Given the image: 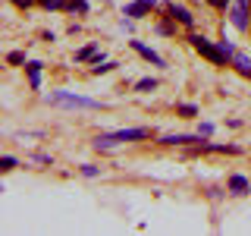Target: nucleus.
Returning <instances> with one entry per match:
<instances>
[{
	"label": "nucleus",
	"mask_w": 251,
	"mask_h": 236,
	"mask_svg": "<svg viewBox=\"0 0 251 236\" xmlns=\"http://www.w3.org/2000/svg\"><path fill=\"white\" fill-rule=\"evenodd\" d=\"M207 3H210V6H226L229 0H207Z\"/></svg>",
	"instance_id": "obj_20"
},
{
	"label": "nucleus",
	"mask_w": 251,
	"mask_h": 236,
	"mask_svg": "<svg viewBox=\"0 0 251 236\" xmlns=\"http://www.w3.org/2000/svg\"><path fill=\"white\" fill-rule=\"evenodd\" d=\"M6 60H10V63H22V60H25V54H22V51H13Z\"/></svg>",
	"instance_id": "obj_17"
},
{
	"label": "nucleus",
	"mask_w": 251,
	"mask_h": 236,
	"mask_svg": "<svg viewBox=\"0 0 251 236\" xmlns=\"http://www.w3.org/2000/svg\"><path fill=\"white\" fill-rule=\"evenodd\" d=\"M229 189H232L235 195H245V192H248V179H245V177H232V179H229Z\"/></svg>",
	"instance_id": "obj_9"
},
{
	"label": "nucleus",
	"mask_w": 251,
	"mask_h": 236,
	"mask_svg": "<svg viewBox=\"0 0 251 236\" xmlns=\"http://www.w3.org/2000/svg\"><path fill=\"white\" fill-rule=\"evenodd\" d=\"M75 57H78V60H91V57H94V44H88V47H82V51H78Z\"/></svg>",
	"instance_id": "obj_14"
},
{
	"label": "nucleus",
	"mask_w": 251,
	"mask_h": 236,
	"mask_svg": "<svg viewBox=\"0 0 251 236\" xmlns=\"http://www.w3.org/2000/svg\"><path fill=\"white\" fill-rule=\"evenodd\" d=\"M192 142H201V136H163V145H192Z\"/></svg>",
	"instance_id": "obj_7"
},
{
	"label": "nucleus",
	"mask_w": 251,
	"mask_h": 236,
	"mask_svg": "<svg viewBox=\"0 0 251 236\" xmlns=\"http://www.w3.org/2000/svg\"><path fill=\"white\" fill-rule=\"evenodd\" d=\"M132 47H135V51H138V54H141V57H145V60H151L154 66H163L160 54H154V51H151V47H148V44H141V41H132Z\"/></svg>",
	"instance_id": "obj_6"
},
{
	"label": "nucleus",
	"mask_w": 251,
	"mask_h": 236,
	"mask_svg": "<svg viewBox=\"0 0 251 236\" xmlns=\"http://www.w3.org/2000/svg\"><path fill=\"white\" fill-rule=\"evenodd\" d=\"M235 69H239L242 76H251V57H245V54H235Z\"/></svg>",
	"instance_id": "obj_8"
},
{
	"label": "nucleus",
	"mask_w": 251,
	"mask_h": 236,
	"mask_svg": "<svg viewBox=\"0 0 251 236\" xmlns=\"http://www.w3.org/2000/svg\"><path fill=\"white\" fill-rule=\"evenodd\" d=\"M148 6H151V3H145V0H138V3L126 6V16H145V13H148Z\"/></svg>",
	"instance_id": "obj_10"
},
{
	"label": "nucleus",
	"mask_w": 251,
	"mask_h": 236,
	"mask_svg": "<svg viewBox=\"0 0 251 236\" xmlns=\"http://www.w3.org/2000/svg\"><path fill=\"white\" fill-rule=\"evenodd\" d=\"M145 3H151V6H154V3H157V0H145Z\"/></svg>",
	"instance_id": "obj_22"
},
{
	"label": "nucleus",
	"mask_w": 251,
	"mask_h": 236,
	"mask_svg": "<svg viewBox=\"0 0 251 236\" xmlns=\"http://www.w3.org/2000/svg\"><path fill=\"white\" fill-rule=\"evenodd\" d=\"M69 10H73V13H88V3H85V0H73Z\"/></svg>",
	"instance_id": "obj_13"
},
{
	"label": "nucleus",
	"mask_w": 251,
	"mask_h": 236,
	"mask_svg": "<svg viewBox=\"0 0 251 236\" xmlns=\"http://www.w3.org/2000/svg\"><path fill=\"white\" fill-rule=\"evenodd\" d=\"M192 44H195V51H198L201 57H207V60H214V63H226V60H229L223 54V47H214L207 38H201V35H192Z\"/></svg>",
	"instance_id": "obj_2"
},
{
	"label": "nucleus",
	"mask_w": 251,
	"mask_h": 236,
	"mask_svg": "<svg viewBox=\"0 0 251 236\" xmlns=\"http://www.w3.org/2000/svg\"><path fill=\"white\" fill-rule=\"evenodd\" d=\"M41 3L47 6V10H60V6H63V0H41Z\"/></svg>",
	"instance_id": "obj_18"
},
{
	"label": "nucleus",
	"mask_w": 251,
	"mask_h": 236,
	"mask_svg": "<svg viewBox=\"0 0 251 236\" xmlns=\"http://www.w3.org/2000/svg\"><path fill=\"white\" fill-rule=\"evenodd\" d=\"M232 26L242 29V31L248 29V0H235V6H232Z\"/></svg>",
	"instance_id": "obj_3"
},
{
	"label": "nucleus",
	"mask_w": 251,
	"mask_h": 236,
	"mask_svg": "<svg viewBox=\"0 0 251 236\" xmlns=\"http://www.w3.org/2000/svg\"><path fill=\"white\" fill-rule=\"evenodd\" d=\"M13 3H19V6H28V3H31V0H13Z\"/></svg>",
	"instance_id": "obj_21"
},
{
	"label": "nucleus",
	"mask_w": 251,
	"mask_h": 236,
	"mask_svg": "<svg viewBox=\"0 0 251 236\" xmlns=\"http://www.w3.org/2000/svg\"><path fill=\"white\" fill-rule=\"evenodd\" d=\"M47 104H60V107H78V110H98L100 104L91 98H78V94H69V91H50L47 94Z\"/></svg>",
	"instance_id": "obj_1"
},
{
	"label": "nucleus",
	"mask_w": 251,
	"mask_h": 236,
	"mask_svg": "<svg viewBox=\"0 0 251 236\" xmlns=\"http://www.w3.org/2000/svg\"><path fill=\"white\" fill-rule=\"evenodd\" d=\"M167 13H170L176 22H182V26H192V22H195V16L188 13L185 6H179V3H170V6H167Z\"/></svg>",
	"instance_id": "obj_5"
},
{
	"label": "nucleus",
	"mask_w": 251,
	"mask_h": 236,
	"mask_svg": "<svg viewBox=\"0 0 251 236\" xmlns=\"http://www.w3.org/2000/svg\"><path fill=\"white\" fill-rule=\"evenodd\" d=\"M13 167H16V157H10V154H6L3 161H0V170H13Z\"/></svg>",
	"instance_id": "obj_16"
},
{
	"label": "nucleus",
	"mask_w": 251,
	"mask_h": 236,
	"mask_svg": "<svg viewBox=\"0 0 251 236\" xmlns=\"http://www.w3.org/2000/svg\"><path fill=\"white\" fill-rule=\"evenodd\" d=\"M135 88H138V91H154V88H157V79H138Z\"/></svg>",
	"instance_id": "obj_12"
},
{
	"label": "nucleus",
	"mask_w": 251,
	"mask_h": 236,
	"mask_svg": "<svg viewBox=\"0 0 251 236\" xmlns=\"http://www.w3.org/2000/svg\"><path fill=\"white\" fill-rule=\"evenodd\" d=\"M82 173H85V177H98V167H91V164H85V167H82Z\"/></svg>",
	"instance_id": "obj_19"
},
{
	"label": "nucleus",
	"mask_w": 251,
	"mask_h": 236,
	"mask_svg": "<svg viewBox=\"0 0 251 236\" xmlns=\"http://www.w3.org/2000/svg\"><path fill=\"white\" fill-rule=\"evenodd\" d=\"M179 114H182V117H195L198 107H195V104H179Z\"/></svg>",
	"instance_id": "obj_15"
},
{
	"label": "nucleus",
	"mask_w": 251,
	"mask_h": 236,
	"mask_svg": "<svg viewBox=\"0 0 251 236\" xmlns=\"http://www.w3.org/2000/svg\"><path fill=\"white\" fill-rule=\"evenodd\" d=\"M151 129H120V132H110L113 142H135V139H148Z\"/></svg>",
	"instance_id": "obj_4"
},
{
	"label": "nucleus",
	"mask_w": 251,
	"mask_h": 236,
	"mask_svg": "<svg viewBox=\"0 0 251 236\" xmlns=\"http://www.w3.org/2000/svg\"><path fill=\"white\" fill-rule=\"evenodd\" d=\"M28 76H31V85H41V63H28Z\"/></svg>",
	"instance_id": "obj_11"
}]
</instances>
